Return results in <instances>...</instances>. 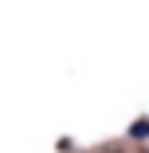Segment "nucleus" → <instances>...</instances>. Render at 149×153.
Returning a JSON list of instances; mask_svg holds the SVG:
<instances>
[{
    "label": "nucleus",
    "instance_id": "obj_1",
    "mask_svg": "<svg viewBox=\"0 0 149 153\" xmlns=\"http://www.w3.org/2000/svg\"><path fill=\"white\" fill-rule=\"evenodd\" d=\"M130 137H149V118L133 122V126H130Z\"/></svg>",
    "mask_w": 149,
    "mask_h": 153
}]
</instances>
